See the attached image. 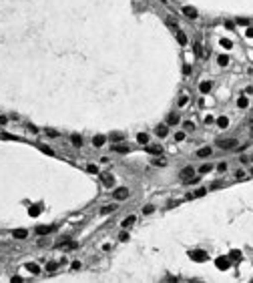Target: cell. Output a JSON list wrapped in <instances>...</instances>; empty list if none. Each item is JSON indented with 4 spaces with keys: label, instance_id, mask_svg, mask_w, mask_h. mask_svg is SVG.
Returning <instances> with one entry per match:
<instances>
[{
    "label": "cell",
    "instance_id": "1",
    "mask_svg": "<svg viewBox=\"0 0 253 283\" xmlns=\"http://www.w3.org/2000/svg\"><path fill=\"white\" fill-rule=\"evenodd\" d=\"M217 145H219L221 149H233V147L239 145V143H237V139H219Z\"/></svg>",
    "mask_w": 253,
    "mask_h": 283
},
{
    "label": "cell",
    "instance_id": "2",
    "mask_svg": "<svg viewBox=\"0 0 253 283\" xmlns=\"http://www.w3.org/2000/svg\"><path fill=\"white\" fill-rule=\"evenodd\" d=\"M189 257H191L193 261L201 263V261H205V259H207V253H205V251H201V249H195V251H191V253H189Z\"/></svg>",
    "mask_w": 253,
    "mask_h": 283
},
{
    "label": "cell",
    "instance_id": "3",
    "mask_svg": "<svg viewBox=\"0 0 253 283\" xmlns=\"http://www.w3.org/2000/svg\"><path fill=\"white\" fill-rule=\"evenodd\" d=\"M129 195H131V193H129V189H127V187H119V189L113 193V197H115L117 201H123V199H127Z\"/></svg>",
    "mask_w": 253,
    "mask_h": 283
},
{
    "label": "cell",
    "instance_id": "4",
    "mask_svg": "<svg viewBox=\"0 0 253 283\" xmlns=\"http://www.w3.org/2000/svg\"><path fill=\"white\" fill-rule=\"evenodd\" d=\"M183 14H185V16H189L191 20H195V18L199 16V14H197V10H195L193 6H183Z\"/></svg>",
    "mask_w": 253,
    "mask_h": 283
},
{
    "label": "cell",
    "instance_id": "5",
    "mask_svg": "<svg viewBox=\"0 0 253 283\" xmlns=\"http://www.w3.org/2000/svg\"><path fill=\"white\" fill-rule=\"evenodd\" d=\"M101 179H103V185H107V187H113V185H115V177H113L111 173H103Z\"/></svg>",
    "mask_w": 253,
    "mask_h": 283
},
{
    "label": "cell",
    "instance_id": "6",
    "mask_svg": "<svg viewBox=\"0 0 253 283\" xmlns=\"http://www.w3.org/2000/svg\"><path fill=\"white\" fill-rule=\"evenodd\" d=\"M12 235H14V239H26L28 237V231L26 229H14Z\"/></svg>",
    "mask_w": 253,
    "mask_h": 283
},
{
    "label": "cell",
    "instance_id": "7",
    "mask_svg": "<svg viewBox=\"0 0 253 283\" xmlns=\"http://www.w3.org/2000/svg\"><path fill=\"white\" fill-rule=\"evenodd\" d=\"M215 265H217L219 269H227V267H229V259H227V257H219V259L215 261Z\"/></svg>",
    "mask_w": 253,
    "mask_h": 283
},
{
    "label": "cell",
    "instance_id": "8",
    "mask_svg": "<svg viewBox=\"0 0 253 283\" xmlns=\"http://www.w3.org/2000/svg\"><path fill=\"white\" fill-rule=\"evenodd\" d=\"M155 133H157L159 137H167V133H169V126H167V124H159V126L155 129Z\"/></svg>",
    "mask_w": 253,
    "mask_h": 283
},
{
    "label": "cell",
    "instance_id": "9",
    "mask_svg": "<svg viewBox=\"0 0 253 283\" xmlns=\"http://www.w3.org/2000/svg\"><path fill=\"white\" fill-rule=\"evenodd\" d=\"M105 141H107V139H105L103 135H96V137H92V145H94V147H103V145H105Z\"/></svg>",
    "mask_w": 253,
    "mask_h": 283
},
{
    "label": "cell",
    "instance_id": "10",
    "mask_svg": "<svg viewBox=\"0 0 253 283\" xmlns=\"http://www.w3.org/2000/svg\"><path fill=\"white\" fill-rule=\"evenodd\" d=\"M147 151H149L151 155H161V151H163V149H161V145H149V147H147Z\"/></svg>",
    "mask_w": 253,
    "mask_h": 283
},
{
    "label": "cell",
    "instance_id": "11",
    "mask_svg": "<svg viewBox=\"0 0 253 283\" xmlns=\"http://www.w3.org/2000/svg\"><path fill=\"white\" fill-rule=\"evenodd\" d=\"M217 126H219V129H227V126H229V119H227V117H219V119H217Z\"/></svg>",
    "mask_w": 253,
    "mask_h": 283
},
{
    "label": "cell",
    "instance_id": "12",
    "mask_svg": "<svg viewBox=\"0 0 253 283\" xmlns=\"http://www.w3.org/2000/svg\"><path fill=\"white\" fill-rule=\"evenodd\" d=\"M109 139H111V143H121V141L125 139V135H121V133H113Z\"/></svg>",
    "mask_w": 253,
    "mask_h": 283
},
{
    "label": "cell",
    "instance_id": "13",
    "mask_svg": "<svg viewBox=\"0 0 253 283\" xmlns=\"http://www.w3.org/2000/svg\"><path fill=\"white\" fill-rule=\"evenodd\" d=\"M191 175H193V167H185V169L181 171V175H179V177H183V179H189Z\"/></svg>",
    "mask_w": 253,
    "mask_h": 283
},
{
    "label": "cell",
    "instance_id": "14",
    "mask_svg": "<svg viewBox=\"0 0 253 283\" xmlns=\"http://www.w3.org/2000/svg\"><path fill=\"white\" fill-rule=\"evenodd\" d=\"M26 269H28L30 273H34V275H38V273H40V267H38L36 263H28V265H26Z\"/></svg>",
    "mask_w": 253,
    "mask_h": 283
},
{
    "label": "cell",
    "instance_id": "15",
    "mask_svg": "<svg viewBox=\"0 0 253 283\" xmlns=\"http://www.w3.org/2000/svg\"><path fill=\"white\" fill-rule=\"evenodd\" d=\"M211 155V149L209 147H203V149H199V151H197V157H201V159H203V157H209Z\"/></svg>",
    "mask_w": 253,
    "mask_h": 283
},
{
    "label": "cell",
    "instance_id": "16",
    "mask_svg": "<svg viewBox=\"0 0 253 283\" xmlns=\"http://www.w3.org/2000/svg\"><path fill=\"white\" fill-rule=\"evenodd\" d=\"M137 141H139L141 145H147V143H149V135H145V133H139V135H137Z\"/></svg>",
    "mask_w": 253,
    "mask_h": 283
},
{
    "label": "cell",
    "instance_id": "17",
    "mask_svg": "<svg viewBox=\"0 0 253 283\" xmlns=\"http://www.w3.org/2000/svg\"><path fill=\"white\" fill-rule=\"evenodd\" d=\"M135 221H137V217H135V215H129L125 221H123V227H131V225H133Z\"/></svg>",
    "mask_w": 253,
    "mask_h": 283
},
{
    "label": "cell",
    "instance_id": "18",
    "mask_svg": "<svg viewBox=\"0 0 253 283\" xmlns=\"http://www.w3.org/2000/svg\"><path fill=\"white\" fill-rule=\"evenodd\" d=\"M70 143H72L75 147H81V145H83V139H81L79 135H72V137H70Z\"/></svg>",
    "mask_w": 253,
    "mask_h": 283
},
{
    "label": "cell",
    "instance_id": "19",
    "mask_svg": "<svg viewBox=\"0 0 253 283\" xmlns=\"http://www.w3.org/2000/svg\"><path fill=\"white\" fill-rule=\"evenodd\" d=\"M56 269H58V263H54V261H48V263H46V271H48V273H52V271H56Z\"/></svg>",
    "mask_w": 253,
    "mask_h": 283
},
{
    "label": "cell",
    "instance_id": "20",
    "mask_svg": "<svg viewBox=\"0 0 253 283\" xmlns=\"http://www.w3.org/2000/svg\"><path fill=\"white\" fill-rule=\"evenodd\" d=\"M179 122V115H175V113H171L167 119V124H177Z\"/></svg>",
    "mask_w": 253,
    "mask_h": 283
},
{
    "label": "cell",
    "instance_id": "21",
    "mask_svg": "<svg viewBox=\"0 0 253 283\" xmlns=\"http://www.w3.org/2000/svg\"><path fill=\"white\" fill-rule=\"evenodd\" d=\"M113 151H117V153H129V147H125V145H113Z\"/></svg>",
    "mask_w": 253,
    "mask_h": 283
},
{
    "label": "cell",
    "instance_id": "22",
    "mask_svg": "<svg viewBox=\"0 0 253 283\" xmlns=\"http://www.w3.org/2000/svg\"><path fill=\"white\" fill-rule=\"evenodd\" d=\"M52 229H54V227H36V233H38V235H44V233H50Z\"/></svg>",
    "mask_w": 253,
    "mask_h": 283
},
{
    "label": "cell",
    "instance_id": "23",
    "mask_svg": "<svg viewBox=\"0 0 253 283\" xmlns=\"http://www.w3.org/2000/svg\"><path fill=\"white\" fill-rule=\"evenodd\" d=\"M209 90H211V82L209 81H207V82H201V92H203V94H207Z\"/></svg>",
    "mask_w": 253,
    "mask_h": 283
},
{
    "label": "cell",
    "instance_id": "24",
    "mask_svg": "<svg viewBox=\"0 0 253 283\" xmlns=\"http://www.w3.org/2000/svg\"><path fill=\"white\" fill-rule=\"evenodd\" d=\"M219 44H221L223 48H231V46H233V42L229 40V38H221V40H219Z\"/></svg>",
    "mask_w": 253,
    "mask_h": 283
},
{
    "label": "cell",
    "instance_id": "25",
    "mask_svg": "<svg viewBox=\"0 0 253 283\" xmlns=\"http://www.w3.org/2000/svg\"><path fill=\"white\" fill-rule=\"evenodd\" d=\"M217 62H219L221 66H227V64H229V56H223V54H221V56L217 58Z\"/></svg>",
    "mask_w": 253,
    "mask_h": 283
},
{
    "label": "cell",
    "instance_id": "26",
    "mask_svg": "<svg viewBox=\"0 0 253 283\" xmlns=\"http://www.w3.org/2000/svg\"><path fill=\"white\" fill-rule=\"evenodd\" d=\"M211 169H213V165H209V163H207V165H201V169H199V173H201V175H205V173H209Z\"/></svg>",
    "mask_w": 253,
    "mask_h": 283
},
{
    "label": "cell",
    "instance_id": "27",
    "mask_svg": "<svg viewBox=\"0 0 253 283\" xmlns=\"http://www.w3.org/2000/svg\"><path fill=\"white\" fill-rule=\"evenodd\" d=\"M183 126H185V131H193V129H195V122L185 121V122H183Z\"/></svg>",
    "mask_w": 253,
    "mask_h": 283
},
{
    "label": "cell",
    "instance_id": "28",
    "mask_svg": "<svg viewBox=\"0 0 253 283\" xmlns=\"http://www.w3.org/2000/svg\"><path fill=\"white\" fill-rule=\"evenodd\" d=\"M177 40L181 42V44H187V36H185L183 32H177Z\"/></svg>",
    "mask_w": 253,
    "mask_h": 283
},
{
    "label": "cell",
    "instance_id": "29",
    "mask_svg": "<svg viewBox=\"0 0 253 283\" xmlns=\"http://www.w3.org/2000/svg\"><path fill=\"white\" fill-rule=\"evenodd\" d=\"M117 209V205H107V207H103V213H113Z\"/></svg>",
    "mask_w": 253,
    "mask_h": 283
},
{
    "label": "cell",
    "instance_id": "30",
    "mask_svg": "<svg viewBox=\"0 0 253 283\" xmlns=\"http://www.w3.org/2000/svg\"><path fill=\"white\" fill-rule=\"evenodd\" d=\"M187 100H189V96H187V94H181V98H179V105H181V107H185V105H187Z\"/></svg>",
    "mask_w": 253,
    "mask_h": 283
},
{
    "label": "cell",
    "instance_id": "31",
    "mask_svg": "<svg viewBox=\"0 0 253 283\" xmlns=\"http://www.w3.org/2000/svg\"><path fill=\"white\" fill-rule=\"evenodd\" d=\"M153 209H155L153 205H145V207H143V213H145V215H149V213H153Z\"/></svg>",
    "mask_w": 253,
    "mask_h": 283
},
{
    "label": "cell",
    "instance_id": "32",
    "mask_svg": "<svg viewBox=\"0 0 253 283\" xmlns=\"http://www.w3.org/2000/svg\"><path fill=\"white\" fill-rule=\"evenodd\" d=\"M229 257H231V259H239V257H241V251H235V249H233V251L229 253Z\"/></svg>",
    "mask_w": 253,
    "mask_h": 283
},
{
    "label": "cell",
    "instance_id": "33",
    "mask_svg": "<svg viewBox=\"0 0 253 283\" xmlns=\"http://www.w3.org/2000/svg\"><path fill=\"white\" fill-rule=\"evenodd\" d=\"M237 105H239L241 109H245V107H247V98H239V100H237Z\"/></svg>",
    "mask_w": 253,
    "mask_h": 283
},
{
    "label": "cell",
    "instance_id": "34",
    "mask_svg": "<svg viewBox=\"0 0 253 283\" xmlns=\"http://www.w3.org/2000/svg\"><path fill=\"white\" fill-rule=\"evenodd\" d=\"M217 169H219L221 173H225V171H227V163H219V167H217Z\"/></svg>",
    "mask_w": 253,
    "mask_h": 283
},
{
    "label": "cell",
    "instance_id": "35",
    "mask_svg": "<svg viewBox=\"0 0 253 283\" xmlns=\"http://www.w3.org/2000/svg\"><path fill=\"white\" fill-rule=\"evenodd\" d=\"M86 169H88V173H98V169H96V165H88Z\"/></svg>",
    "mask_w": 253,
    "mask_h": 283
},
{
    "label": "cell",
    "instance_id": "36",
    "mask_svg": "<svg viewBox=\"0 0 253 283\" xmlns=\"http://www.w3.org/2000/svg\"><path fill=\"white\" fill-rule=\"evenodd\" d=\"M205 193H207V191H205V189H197V191H195V197H203V195H205Z\"/></svg>",
    "mask_w": 253,
    "mask_h": 283
},
{
    "label": "cell",
    "instance_id": "37",
    "mask_svg": "<svg viewBox=\"0 0 253 283\" xmlns=\"http://www.w3.org/2000/svg\"><path fill=\"white\" fill-rule=\"evenodd\" d=\"M155 165H161V167H165V165H167V161H165V159H155Z\"/></svg>",
    "mask_w": 253,
    "mask_h": 283
},
{
    "label": "cell",
    "instance_id": "38",
    "mask_svg": "<svg viewBox=\"0 0 253 283\" xmlns=\"http://www.w3.org/2000/svg\"><path fill=\"white\" fill-rule=\"evenodd\" d=\"M119 239H121V241H129V233H121Z\"/></svg>",
    "mask_w": 253,
    "mask_h": 283
},
{
    "label": "cell",
    "instance_id": "39",
    "mask_svg": "<svg viewBox=\"0 0 253 283\" xmlns=\"http://www.w3.org/2000/svg\"><path fill=\"white\" fill-rule=\"evenodd\" d=\"M175 139H177V141H183V139H185V133H177Z\"/></svg>",
    "mask_w": 253,
    "mask_h": 283
},
{
    "label": "cell",
    "instance_id": "40",
    "mask_svg": "<svg viewBox=\"0 0 253 283\" xmlns=\"http://www.w3.org/2000/svg\"><path fill=\"white\" fill-rule=\"evenodd\" d=\"M38 213H40L38 207H32V209H30V215H38Z\"/></svg>",
    "mask_w": 253,
    "mask_h": 283
},
{
    "label": "cell",
    "instance_id": "41",
    "mask_svg": "<svg viewBox=\"0 0 253 283\" xmlns=\"http://www.w3.org/2000/svg\"><path fill=\"white\" fill-rule=\"evenodd\" d=\"M235 177H237V179H243V177H245V173H243V171H237V173H235Z\"/></svg>",
    "mask_w": 253,
    "mask_h": 283
},
{
    "label": "cell",
    "instance_id": "42",
    "mask_svg": "<svg viewBox=\"0 0 253 283\" xmlns=\"http://www.w3.org/2000/svg\"><path fill=\"white\" fill-rule=\"evenodd\" d=\"M72 269H75V271L81 269V261H75V263H72Z\"/></svg>",
    "mask_w": 253,
    "mask_h": 283
},
{
    "label": "cell",
    "instance_id": "43",
    "mask_svg": "<svg viewBox=\"0 0 253 283\" xmlns=\"http://www.w3.org/2000/svg\"><path fill=\"white\" fill-rule=\"evenodd\" d=\"M245 34H247L249 38H253V28H247V32H245Z\"/></svg>",
    "mask_w": 253,
    "mask_h": 283
},
{
    "label": "cell",
    "instance_id": "44",
    "mask_svg": "<svg viewBox=\"0 0 253 283\" xmlns=\"http://www.w3.org/2000/svg\"><path fill=\"white\" fill-rule=\"evenodd\" d=\"M6 122V117H0V124H4Z\"/></svg>",
    "mask_w": 253,
    "mask_h": 283
},
{
    "label": "cell",
    "instance_id": "45",
    "mask_svg": "<svg viewBox=\"0 0 253 283\" xmlns=\"http://www.w3.org/2000/svg\"><path fill=\"white\" fill-rule=\"evenodd\" d=\"M159 2H163V4H167V2H169V0H159Z\"/></svg>",
    "mask_w": 253,
    "mask_h": 283
}]
</instances>
